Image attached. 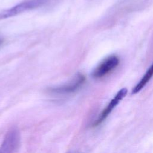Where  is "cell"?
Masks as SVG:
<instances>
[{
    "label": "cell",
    "mask_w": 153,
    "mask_h": 153,
    "mask_svg": "<svg viewBox=\"0 0 153 153\" xmlns=\"http://www.w3.org/2000/svg\"><path fill=\"white\" fill-rule=\"evenodd\" d=\"M42 0H27L9 9L0 12V20L6 19L29 10L36 8L42 3Z\"/></svg>",
    "instance_id": "obj_1"
},
{
    "label": "cell",
    "mask_w": 153,
    "mask_h": 153,
    "mask_svg": "<svg viewBox=\"0 0 153 153\" xmlns=\"http://www.w3.org/2000/svg\"><path fill=\"white\" fill-rule=\"evenodd\" d=\"M119 63L120 59L117 56H109L103 60L95 68L91 73V75L94 78H102L116 68Z\"/></svg>",
    "instance_id": "obj_2"
},
{
    "label": "cell",
    "mask_w": 153,
    "mask_h": 153,
    "mask_svg": "<svg viewBox=\"0 0 153 153\" xmlns=\"http://www.w3.org/2000/svg\"><path fill=\"white\" fill-rule=\"evenodd\" d=\"M20 140V132L16 128H12L5 134L0 146V153H14Z\"/></svg>",
    "instance_id": "obj_3"
},
{
    "label": "cell",
    "mask_w": 153,
    "mask_h": 153,
    "mask_svg": "<svg viewBox=\"0 0 153 153\" xmlns=\"http://www.w3.org/2000/svg\"><path fill=\"white\" fill-rule=\"evenodd\" d=\"M85 81V76L80 73L75 75L74 78L68 83L64 85L51 88L50 91L57 94H64L74 93L79 89Z\"/></svg>",
    "instance_id": "obj_4"
},
{
    "label": "cell",
    "mask_w": 153,
    "mask_h": 153,
    "mask_svg": "<svg viewBox=\"0 0 153 153\" xmlns=\"http://www.w3.org/2000/svg\"><path fill=\"white\" fill-rule=\"evenodd\" d=\"M127 93V89L126 88H123L119 90L114 98L110 101L106 107L99 114L97 118L94 121L93 123V126L96 127L100 124L108 117L114 108H115L120 101L126 96Z\"/></svg>",
    "instance_id": "obj_5"
},
{
    "label": "cell",
    "mask_w": 153,
    "mask_h": 153,
    "mask_svg": "<svg viewBox=\"0 0 153 153\" xmlns=\"http://www.w3.org/2000/svg\"><path fill=\"white\" fill-rule=\"evenodd\" d=\"M152 76H153V63L146 71V72H145L144 75L142 76L141 79L139 81V82L135 85L134 87H133L132 90V93L136 94L138 92H139L146 85V84L149 81V80Z\"/></svg>",
    "instance_id": "obj_6"
},
{
    "label": "cell",
    "mask_w": 153,
    "mask_h": 153,
    "mask_svg": "<svg viewBox=\"0 0 153 153\" xmlns=\"http://www.w3.org/2000/svg\"><path fill=\"white\" fill-rule=\"evenodd\" d=\"M1 41L0 40V44H1Z\"/></svg>",
    "instance_id": "obj_7"
}]
</instances>
